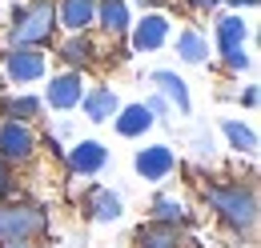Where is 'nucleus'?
Masks as SVG:
<instances>
[{
  "label": "nucleus",
  "instance_id": "nucleus-1",
  "mask_svg": "<svg viewBox=\"0 0 261 248\" xmlns=\"http://www.w3.org/2000/svg\"><path fill=\"white\" fill-rule=\"evenodd\" d=\"M205 204L217 212L221 224L237 232H253L257 228V188L241 184V180H217L205 184Z\"/></svg>",
  "mask_w": 261,
  "mask_h": 248
},
{
  "label": "nucleus",
  "instance_id": "nucleus-2",
  "mask_svg": "<svg viewBox=\"0 0 261 248\" xmlns=\"http://www.w3.org/2000/svg\"><path fill=\"white\" fill-rule=\"evenodd\" d=\"M53 32H57V4L53 0H33V4L16 8L8 40H12V48H40V44L53 40Z\"/></svg>",
  "mask_w": 261,
  "mask_h": 248
},
{
  "label": "nucleus",
  "instance_id": "nucleus-3",
  "mask_svg": "<svg viewBox=\"0 0 261 248\" xmlns=\"http://www.w3.org/2000/svg\"><path fill=\"white\" fill-rule=\"evenodd\" d=\"M44 228H48L44 208H33V204H0V244H16V240H29L33 244Z\"/></svg>",
  "mask_w": 261,
  "mask_h": 248
},
{
  "label": "nucleus",
  "instance_id": "nucleus-4",
  "mask_svg": "<svg viewBox=\"0 0 261 248\" xmlns=\"http://www.w3.org/2000/svg\"><path fill=\"white\" fill-rule=\"evenodd\" d=\"M36 156V132L33 124L0 120V160L4 164H24Z\"/></svg>",
  "mask_w": 261,
  "mask_h": 248
},
{
  "label": "nucleus",
  "instance_id": "nucleus-5",
  "mask_svg": "<svg viewBox=\"0 0 261 248\" xmlns=\"http://www.w3.org/2000/svg\"><path fill=\"white\" fill-rule=\"evenodd\" d=\"M48 72V56L40 48H8L4 52V76L12 84H36Z\"/></svg>",
  "mask_w": 261,
  "mask_h": 248
},
{
  "label": "nucleus",
  "instance_id": "nucleus-6",
  "mask_svg": "<svg viewBox=\"0 0 261 248\" xmlns=\"http://www.w3.org/2000/svg\"><path fill=\"white\" fill-rule=\"evenodd\" d=\"M133 168H137V176H145V180H169V172L177 168V156L169 144H149V148H141V152L133 156Z\"/></svg>",
  "mask_w": 261,
  "mask_h": 248
},
{
  "label": "nucleus",
  "instance_id": "nucleus-7",
  "mask_svg": "<svg viewBox=\"0 0 261 248\" xmlns=\"http://www.w3.org/2000/svg\"><path fill=\"white\" fill-rule=\"evenodd\" d=\"M81 96H85V76L68 68V72H61V76H53V80H48L44 100H48V108L68 112V108H76V104H81Z\"/></svg>",
  "mask_w": 261,
  "mask_h": 248
},
{
  "label": "nucleus",
  "instance_id": "nucleus-8",
  "mask_svg": "<svg viewBox=\"0 0 261 248\" xmlns=\"http://www.w3.org/2000/svg\"><path fill=\"white\" fill-rule=\"evenodd\" d=\"M165 40H169V16L165 12H145L133 24V48L137 52H157Z\"/></svg>",
  "mask_w": 261,
  "mask_h": 248
},
{
  "label": "nucleus",
  "instance_id": "nucleus-9",
  "mask_svg": "<svg viewBox=\"0 0 261 248\" xmlns=\"http://www.w3.org/2000/svg\"><path fill=\"white\" fill-rule=\"evenodd\" d=\"M105 164H109V148L100 140H76L68 148V168L81 172V176H97Z\"/></svg>",
  "mask_w": 261,
  "mask_h": 248
},
{
  "label": "nucleus",
  "instance_id": "nucleus-10",
  "mask_svg": "<svg viewBox=\"0 0 261 248\" xmlns=\"http://www.w3.org/2000/svg\"><path fill=\"white\" fill-rule=\"evenodd\" d=\"M117 108H121V100H117V92L109 88V84H97V88H85V96H81V112H85V120H113L117 116Z\"/></svg>",
  "mask_w": 261,
  "mask_h": 248
},
{
  "label": "nucleus",
  "instance_id": "nucleus-11",
  "mask_svg": "<svg viewBox=\"0 0 261 248\" xmlns=\"http://www.w3.org/2000/svg\"><path fill=\"white\" fill-rule=\"evenodd\" d=\"M85 212L97 220V224H113V220H121L125 212V204H121V196L113 192V188H89L85 192Z\"/></svg>",
  "mask_w": 261,
  "mask_h": 248
},
{
  "label": "nucleus",
  "instance_id": "nucleus-12",
  "mask_svg": "<svg viewBox=\"0 0 261 248\" xmlns=\"http://www.w3.org/2000/svg\"><path fill=\"white\" fill-rule=\"evenodd\" d=\"M133 244L137 248H185V236H181L177 224H157V220H149V224H141V228L133 232Z\"/></svg>",
  "mask_w": 261,
  "mask_h": 248
},
{
  "label": "nucleus",
  "instance_id": "nucleus-13",
  "mask_svg": "<svg viewBox=\"0 0 261 248\" xmlns=\"http://www.w3.org/2000/svg\"><path fill=\"white\" fill-rule=\"evenodd\" d=\"M97 20V0H61L57 4V24H65L68 32H85Z\"/></svg>",
  "mask_w": 261,
  "mask_h": 248
},
{
  "label": "nucleus",
  "instance_id": "nucleus-14",
  "mask_svg": "<svg viewBox=\"0 0 261 248\" xmlns=\"http://www.w3.org/2000/svg\"><path fill=\"white\" fill-rule=\"evenodd\" d=\"M153 84H157V96H165V100H169V108H181V112H189V108H193L189 88H185V80H181L177 72L157 68V72H153Z\"/></svg>",
  "mask_w": 261,
  "mask_h": 248
},
{
  "label": "nucleus",
  "instance_id": "nucleus-15",
  "mask_svg": "<svg viewBox=\"0 0 261 248\" xmlns=\"http://www.w3.org/2000/svg\"><path fill=\"white\" fill-rule=\"evenodd\" d=\"M57 56H61V60H65L72 72H81L85 64L97 60V44H93L85 32H68V40L61 44V52H57Z\"/></svg>",
  "mask_w": 261,
  "mask_h": 248
},
{
  "label": "nucleus",
  "instance_id": "nucleus-16",
  "mask_svg": "<svg viewBox=\"0 0 261 248\" xmlns=\"http://www.w3.org/2000/svg\"><path fill=\"white\" fill-rule=\"evenodd\" d=\"M93 24H100V28L109 32V36H125L129 32V4L125 0H97V20Z\"/></svg>",
  "mask_w": 261,
  "mask_h": 248
},
{
  "label": "nucleus",
  "instance_id": "nucleus-17",
  "mask_svg": "<svg viewBox=\"0 0 261 248\" xmlns=\"http://www.w3.org/2000/svg\"><path fill=\"white\" fill-rule=\"evenodd\" d=\"M113 124H117V132L121 136H145L149 128H153V112L145 108V104H125V108H117V116H113Z\"/></svg>",
  "mask_w": 261,
  "mask_h": 248
},
{
  "label": "nucleus",
  "instance_id": "nucleus-18",
  "mask_svg": "<svg viewBox=\"0 0 261 248\" xmlns=\"http://www.w3.org/2000/svg\"><path fill=\"white\" fill-rule=\"evenodd\" d=\"M245 36H249V24H245L237 12L217 20V48H221V52H229V48H241V44H245Z\"/></svg>",
  "mask_w": 261,
  "mask_h": 248
},
{
  "label": "nucleus",
  "instance_id": "nucleus-19",
  "mask_svg": "<svg viewBox=\"0 0 261 248\" xmlns=\"http://www.w3.org/2000/svg\"><path fill=\"white\" fill-rule=\"evenodd\" d=\"M40 112H44V100L40 96H8L4 100V116L8 120L33 124V120H40Z\"/></svg>",
  "mask_w": 261,
  "mask_h": 248
},
{
  "label": "nucleus",
  "instance_id": "nucleus-20",
  "mask_svg": "<svg viewBox=\"0 0 261 248\" xmlns=\"http://www.w3.org/2000/svg\"><path fill=\"white\" fill-rule=\"evenodd\" d=\"M185 216H189V212H185V200H181V196L161 192V196L153 200V220H157V224H177V228H181Z\"/></svg>",
  "mask_w": 261,
  "mask_h": 248
},
{
  "label": "nucleus",
  "instance_id": "nucleus-21",
  "mask_svg": "<svg viewBox=\"0 0 261 248\" xmlns=\"http://www.w3.org/2000/svg\"><path fill=\"white\" fill-rule=\"evenodd\" d=\"M221 132H225L229 148H237V152H245V156L257 152V132H253L249 124H241V120H225V124H221Z\"/></svg>",
  "mask_w": 261,
  "mask_h": 248
},
{
  "label": "nucleus",
  "instance_id": "nucleus-22",
  "mask_svg": "<svg viewBox=\"0 0 261 248\" xmlns=\"http://www.w3.org/2000/svg\"><path fill=\"white\" fill-rule=\"evenodd\" d=\"M177 52H181L185 64H201L205 56H209V40H205L197 28H185L181 36H177Z\"/></svg>",
  "mask_w": 261,
  "mask_h": 248
},
{
  "label": "nucleus",
  "instance_id": "nucleus-23",
  "mask_svg": "<svg viewBox=\"0 0 261 248\" xmlns=\"http://www.w3.org/2000/svg\"><path fill=\"white\" fill-rule=\"evenodd\" d=\"M221 56H225V68H233V72H241V68H249V52H245V48H229V52H221Z\"/></svg>",
  "mask_w": 261,
  "mask_h": 248
},
{
  "label": "nucleus",
  "instance_id": "nucleus-24",
  "mask_svg": "<svg viewBox=\"0 0 261 248\" xmlns=\"http://www.w3.org/2000/svg\"><path fill=\"white\" fill-rule=\"evenodd\" d=\"M145 108H149V112H153V120H157V116L169 112V100H165V96H149V100H145Z\"/></svg>",
  "mask_w": 261,
  "mask_h": 248
},
{
  "label": "nucleus",
  "instance_id": "nucleus-25",
  "mask_svg": "<svg viewBox=\"0 0 261 248\" xmlns=\"http://www.w3.org/2000/svg\"><path fill=\"white\" fill-rule=\"evenodd\" d=\"M8 192H12V164L0 160V196H8Z\"/></svg>",
  "mask_w": 261,
  "mask_h": 248
},
{
  "label": "nucleus",
  "instance_id": "nucleus-26",
  "mask_svg": "<svg viewBox=\"0 0 261 248\" xmlns=\"http://www.w3.org/2000/svg\"><path fill=\"white\" fill-rule=\"evenodd\" d=\"M241 100H245V104L253 108V104H257V88H245V92H241Z\"/></svg>",
  "mask_w": 261,
  "mask_h": 248
},
{
  "label": "nucleus",
  "instance_id": "nucleus-27",
  "mask_svg": "<svg viewBox=\"0 0 261 248\" xmlns=\"http://www.w3.org/2000/svg\"><path fill=\"white\" fill-rule=\"evenodd\" d=\"M233 8H257V0H229Z\"/></svg>",
  "mask_w": 261,
  "mask_h": 248
},
{
  "label": "nucleus",
  "instance_id": "nucleus-28",
  "mask_svg": "<svg viewBox=\"0 0 261 248\" xmlns=\"http://www.w3.org/2000/svg\"><path fill=\"white\" fill-rule=\"evenodd\" d=\"M189 4H193V8H213L217 0H189Z\"/></svg>",
  "mask_w": 261,
  "mask_h": 248
},
{
  "label": "nucleus",
  "instance_id": "nucleus-29",
  "mask_svg": "<svg viewBox=\"0 0 261 248\" xmlns=\"http://www.w3.org/2000/svg\"><path fill=\"white\" fill-rule=\"evenodd\" d=\"M0 248H33L29 240H16V244H0Z\"/></svg>",
  "mask_w": 261,
  "mask_h": 248
},
{
  "label": "nucleus",
  "instance_id": "nucleus-30",
  "mask_svg": "<svg viewBox=\"0 0 261 248\" xmlns=\"http://www.w3.org/2000/svg\"><path fill=\"white\" fill-rule=\"evenodd\" d=\"M141 4H157V0H141Z\"/></svg>",
  "mask_w": 261,
  "mask_h": 248
}]
</instances>
